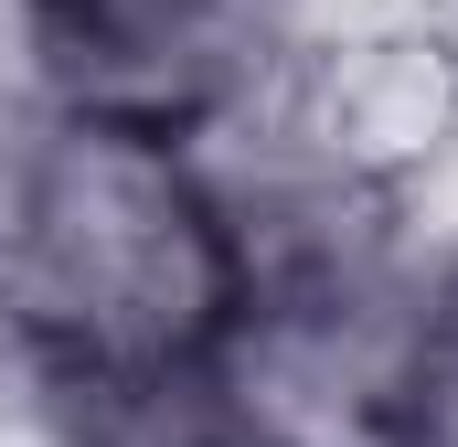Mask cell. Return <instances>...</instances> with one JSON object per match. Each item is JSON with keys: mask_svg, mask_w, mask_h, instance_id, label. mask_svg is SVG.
<instances>
[{"mask_svg": "<svg viewBox=\"0 0 458 447\" xmlns=\"http://www.w3.org/2000/svg\"><path fill=\"white\" fill-rule=\"evenodd\" d=\"M234 224L214 203L203 149L139 139L107 117L54 128L43 203L21 234L0 341L64 384V373H171L203 362L234 320Z\"/></svg>", "mask_w": 458, "mask_h": 447, "instance_id": "cell-1", "label": "cell"}, {"mask_svg": "<svg viewBox=\"0 0 458 447\" xmlns=\"http://www.w3.org/2000/svg\"><path fill=\"white\" fill-rule=\"evenodd\" d=\"M203 373L267 447H427V405H437L427 266L384 256L352 277L245 288Z\"/></svg>", "mask_w": 458, "mask_h": 447, "instance_id": "cell-2", "label": "cell"}, {"mask_svg": "<svg viewBox=\"0 0 458 447\" xmlns=\"http://www.w3.org/2000/svg\"><path fill=\"white\" fill-rule=\"evenodd\" d=\"M32 75L75 117L203 149L267 107L288 0H11Z\"/></svg>", "mask_w": 458, "mask_h": 447, "instance_id": "cell-3", "label": "cell"}, {"mask_svg": "<svg viewBox=\"0 0 458 447\" xmlns=\"http://www.w3.org/2000/svg\"><path fill=\"white\" fill-rule=\"evenodd\" d=\"M256 128L362 192H416L458 160V11L373 21L331 43H288Z\"/></svg>", "mask_w": 458, "mask_h": 447, "instance_id": "cell-4", "label": "cell"}, {"mask_svg": "<svg viewBox=\"0 0 458 447\" xmlns=\"http://www.w3.org/2000/svg\"><path fill=\"white\" fill-rule=\"evenodd\" d=\"M43 394H54V437L64 447H267L225 405V384L203 362H171V373H64Z\"/></svg>", "mask_w": 458, "mask_h": 447, "instance_id": "cell-5", "label": "cell"}, {"mask_svg": "<svg viewBox=\"0 0 458 447\" xmlns=\"http://www.w3.org/2000/svg\"><path fill=\"white\" fill-rule=\"evenodd\" d=\"M427 341H437V384H458V245L427 256Z\"/></svg>", "mask_w": 458, "mask_h": 447, "instance_id": "cell-6", "label": "cell"}]
</instances>
